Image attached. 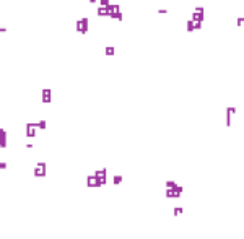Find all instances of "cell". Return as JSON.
Listing matches in <instances>:
<instances>
[{"label": "cell", "mask_w": 244, "mask_h": 239, "mask_svg": "<svg viewBox=\"0 0 244 239\" xmlns=\"http://www.w3.org/2000/svg\"><path fill=\"white\" fill-rule=\"evenodd\" d=\"M88 21H90L88 16H83V18L76 20V25H75L76 31L82 33V34H86V33H88Z\"/></svg>", "instance_id": "obj_1"}, {"label": "cell", "mask_w": 244, "mask_h": 239, "mask_svg": "<svg viewBox=\"0 0 244 239\" xmlns=\"http://www.w3.org/2000/svg\"><path fill=\"white\" fill-rule=\"evenodd\" d=\"M236 112V107H226V127L231 125V116Z\"/></svg>", "instance_id": "obj_2"}, {"label": "cell", "mask_w": 244, "mask_h": 239, "mask_svg": "<svg viewBox=\"0 0 244 239\" xmlns=\"http://www.w3.org/2000/svg\"><path fill=\"white\" fill-rule=\"evenodd\" d=\"M43 101H44V103H49V101H51V89H49V88H44V89H43Z\"/></svg>", "instance_id": "obj_3"}, {"label": "cell", "mask_w": 244, "mask_h": 239, "mask_svg": "<svg viewBox=\"0 0 244 239\" xmlns=\"http://www.w3.org/2000/svg\"><path fill=\"white\" fill-rule=\"evenodd\" d=\"M96 13L99 16H109V12H107V7H98Z\"/></svg>", "instance_id": "obj_4"}, {"label": "cell", "mask_w": 244, "mask_h": 239, "mask_svg": "<svg viewBox=\"0 0 244 239\" xmlns=\"http://www.w3.org/2000/svg\"><path fill=\"white\" fill-rule=\"evenodd\" d=\"M7 145V132L3 129H0V147H5Z\"/></svg>", "instance_id": "obj_5"}, {"label": "cell", "mask_w": 244, "mask_h": 239, "mask_svg": "<svg viewBox=\"0 0 244 239\" xmlns=\"http://www.w3.org/2000/svg\"><path fill=\"white\" fill-rule=\"evenodd\" d=\"M104 52H106V55H114L116 54V49H114L112 46H107L106 49H104Z\"/></svg>", "instance_id": "obj_6"}, {"label": "cell", "mask_w": 244, "mask_h": 239, "mask_svg": "<svg viewBox=\"0 0 244 239\" xmlns=\"http://www.w3.org/2000/svg\"><path fill=\"white\" fill-rule=\"evenodd\" d=\"M186 29L189 31V33H190V31H194V21H192V20H187V23H186Z\"/></svg>", "instance_id": "obj_7"}, {"label": "cell", "mask_w": 244, "mask_h": 239, "mask_svg": "<svg viewBox=\"0 0 244 239\" xmlns=\"http://www.w3.org/2000/svg\"><path fill=\"white\" fill-rule=\"evenodd\" d=\"M98 3H99V7H107L111 3V0H98Z\"/></svg>", "instance_id": "obj_8"}, {"label": "cell", "mask_w": 244, "mask_h": 239, "mask_svg": "<svg viewBox=\"0 0 244 239\" xmlns=\"http://www.w3.org/2000/svg\"><path fill=\"white\" fill-rule=\"evenodd\" d=\"M194 12H197L198 15H204V7H195Z\"/></svg>", "instance_id": "obj_9"}, {"label": "cell", "mask_w": 244, "mask_h": 239, "mask_svg": "<svg viewBox=\"0 0 244 239\" xmlns=\"http://www.w3.org/2000/svg\"><path fill=\"white\" fill-rule=\"evenodd\" d=\"M179 213H182V207H176L174 208V215H179Z\"/></svg>", "instance_id": "obj_10"}, {"label": "cell", "mask_w": 244, "mask_h": 239, "mask_svg": "<svg viewBox=\"0 0 244 239\" xmlns=\"http://www.w3.org/2000/svg\"><path fill=\"white\" fill-rule=\"evenodd\" d=\"M243 23H244V18H241V16H239V18L236 20V25H238V26H241Z\"/></svg>", "instance_id": "obj_11"}, {"label": "cell", "mask_w": 244, "mask_h": 239, "mask_svg": "<svg viewBox=\"0 0 244 239\" xmlns=\"http://www.w3.org/2000/svg\"><path fill=\"white\" fill-rule=\"evenodd\" d=\"M121 181H122L121 176H116V177H114V182H116V184H117V182H121Z\"/></svg>", "instance_id": "obj_12"}]
</instances>
